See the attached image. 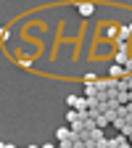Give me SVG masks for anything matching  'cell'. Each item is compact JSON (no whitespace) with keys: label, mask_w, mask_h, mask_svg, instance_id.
<instances>
[{"label":"cell","mask_w":132,"mask_h":148,"mask_svg":"<svg viewBox=\"0 0 132 148\" xmlns=\"http://www.w3.org/2000/svg\"><path fill=\"white\" fill-rule=\"evenodd\" d=\"M77 11H79V16H92L95 13V5L92 3H77Z\"/></svg>","instance_id":"6da1fadb"},{"label":"cell","mask_w":132,"mask_h":148,"mask_svg":"<svg viewBox=\"0 0 132 148\" xmlns=\"http://www.w3.org/2000/svg\"><path fill=\"white\" fill-rule=\"evenodd\" d=\"M119 29H122V24H108V27H106V37L116 42V37H119Z\"/></svg>","instance_id":"7a4b0ae2"},{"label":"cell","mask_w":132,"mask_h":148,"mask_svg":"<svg viewBox=\"0 0 132 148\" xmlns=\"http://www.w3.org/2000/svg\"><path fill=\"white\" fill-rule=\"evenodd\" d=\"M66 122H69V127H71V124H77V122H82V119H79V111H77V108H71L69 114H66Z\"/></svg>","instance_id":"3957f363"},{"label":"cell","mask_w":132,"mask_h":148,"mask_svg":"<svg viewBox=\"0 0 132 148\" xmlns=\"http://www.w3.org/2000/svg\"><path fill=\"white\" fill-rule=\"evenodd\" d=\"M95 124H98V130H103V127H108V124H111V119H108L106 114H98V116H95Z\"/></svg>","instance_id":"277c9868"},{"label":"cell","mask_w":132,"mask_h":148,"mask_svg":"<svg viewBox=\"0 0 132 148\" xmlns=\"http://www.w3.org/2000/svg\"><path fill=\"white\" fill-rule=\"evenodd\" d=\"M116 101H119L122 106H127V103H129V92H127V90H119V95H116Z\"/></svg>","instance_id":"5b68a950"},{"label":"cell","mask_w":132,"mask_h":148,"mask_svg":"<svg viewBox=\"0 0 132 148\" xmlns=\"http://www.w3.org/2000/svg\"><path fill=\"white\" fill-rule=\"evenodd\" d=\"M95 82H98V77H95L92 71H90V74H85V85H95Z\"/></svg>","instance_id":"8992f818"},{"label":"cell","mask_w":132,"mask_h":148,"mask_svg":"<svg viewBox=\"0 0 132 148\" xmlns=\"http://www.w3.org/2000/svg\"><path fill=\"white\" fill-rule=\"evenodd\" d=\"M77 101H79V95H69V98H66V103H69L71 108H77Z\"/></svg>","instance_id":"52a82bcc"},{"label":"cell","mask_w":132,"mask_h":148,"mask_svg":"<svg viewBox=\"0 0 132 148\" xmlns=\"http://www.w3.org/2000/svg\"><path fill=\"white\" fill-rule=\"evenodd\" d=\"M0 37H3V40H8V37H11V29H8V27H3V32H0Z\"/></svg>","instance_id":"ba28073f"},{"label":"cell","mask_w":132,"mask_h":148,"mask_svg":"<svg viewBox=\"0 0 132 148\" xmlns=\"http://www.w3.org/2000/svg\"><path fill=\"white\" fill-rule=\"evenodd\" d=\"M40 148H58V145H53V143H45V145H40Z\"/></svg>","instance_id":"9c48e42d"},{"label":"cell","mask_w":132,"mask_h":148,"mask_svg":"<svg viewBox=\"0 0 132 148\" xmlns=\"http://www.w3.org/2000/svg\"><path fill=\"white\" fill-rule=\"evenodd\" d=\"M3 148H16V145H11V143H3Z\"/></svg>","instance_id":"30bf717a"}]
</instances>
